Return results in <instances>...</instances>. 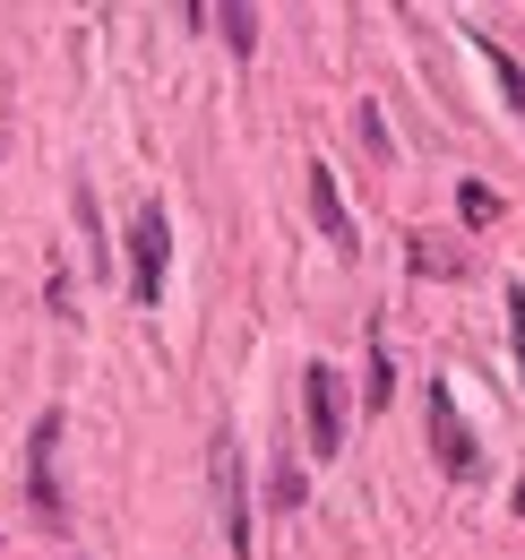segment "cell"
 Instances as JSON below:
<instances>
[{"mask_svg":"<svg viewBox=\"0 0 525 560\" xmlns=\"http://www.w3.org/2000/svg\"><path fill=\"white\" fill-rule=\"evenodd\" d=\"M198 26H215V35H224V44H233V52H259V9H250V0H224V9H190Z\"/></svg>","mask_w":525,"mask_h":560,"instance_id":"52a82bcc","label":"cell"},{"mask_svg":"<svg viewBox=\"0 0 525 560\" xmlns=\"http://www.w3.org/2000/svg\"><path fill=\"white\" fill-rule=\"evenodd\" d=\"M509 337H517V380H525V284H509Z\"/></svg>","mask_w":525,"mask_h":560,"instance_id":"7c38bea8","label":"cell"},{"mask_svg":"<svg viewBox=\"0 0 525 560\" xmlns=\"http://www.w3.org/2000/svg\"><path fill=\"white\" fill-rule=\"evenodd\" d=\"M52 457H61V415H35V431H26V500H35V526L44 535H69V500H61Z\"/></svg>","mask_w":525,"mask_h":560,"instance_id":"7a4b0ae2","label":"cell"},{"mask_svg":"<svg viewBox=\"0 0 525 560\" xmlns=\"http://www.w3.org/2000/svg\"><path fill=\"white\" fill-rule=\"evenodd\" d=\"M405 268H413V277H457L465 250H448V242H422V233H413V242H405Z\"/></svg>","mask_w":525,"mask_h":560,"instance_id":"ba28073f","label":"cell"},{"mask_svg":"<svg viewBox=\"0 0 525 560\" xmlns=\"http://www.w3.org/2000/svg\"><path fill=\"white\" fill-rule=\"evenodd\" d=\"M457 215L482 233V224H500V190H482V182H457Z\"/></svg>","mask_w":525,"mask_h":560,"instance_id":"30bf717a","label":"cell"},{"mask_svg":"<svg viewBox=\"0 0 525 560\" xmlns=\"http://www.w3.org/2000/svg\"><path fill=\"white\" fill-rule=\"evenodd\" d=\"M396 397V362H388V337H380V319H371V380H362V406H388Z\"/></svg>","mask_w":525,"mask_h":560,"instance_id":"9c48e42d","label":"cell"},{"mask_svg":"<svg viewBox=\"0 0 525 560\" xmlns=\"http://www.w3.org/2000/svg\"><path fill=\"white\" fill-rule=\"evenodd\" d=\"M422 415H431V457H440L457 483H465V475H482V440L465 431L457 388H448V380H431V388H422Z\"/></svg>","mask_w":525,"mask_h":560,"instance_id":"3957f363","label":"cell"},{"mask_svg":"<svg viewBox=\"0 0 525 560\" xmlns=\"http://www.w3.org/2000/svg\"><path fill=\"white\" fill-rule=\"evenodd\" d=\"M0 147H9V130H0Z\"/></svg>","mask_w":525,"mask_h":560,"instance_id":"4fadbf2b","label":"cell"},{"mask_svg":"<svg viewBox=\"0 0 525 560\" xmlns=\"http://www.w3.org/2000/svg\"><path fill=\"white\" fill-rule=\"evenodd\" d=\"M302 415H311V457H345V371L302 362Z\"/></svg>","mask_w":525,"mask_h":560,"instance_id":"277c9868","label":"cell"},{"mask_svg":"<svg viewBox=\"0 0 525 560\" xmlns=\"http://www.w3.org/2000/svg\"><path fill=\"white\" fill-rule=\"evenodd\" d=\"M311 215H319V233H328V250H362V233H353V215H345V190H336L328 164H311Z\"/></svg>","mask_w":525,"mask_h":560,"instance_id":"8992f818","label":"cell"},{"mask_svg":"<svg viewBox=\"0 0 525 560\" xmlns=\"http://www.w3.org/2000/svg\"><path fill=\"white\" fill-rule=\"evenodd\" d=\"M164 277H173V215H164V199H138V215H130V293H138V311L164 302Z\"/></svg>","mask_w":525,"mask_h":560,"instance_id":"6da1fadb","label":"cell"},{"mask_svg":"<svg viewBox=\"0 0 525 560\" xmlns=\"http://www.w3.org/2000/svg\"><path fill=\"white\" fill-rule=\"evenodd\" d=\"M474 52H482V61L500 70V86H509V104H517V113H525V70H517V61H509V52H500V44H491V35H474Z\"/></svg>","mask_w":525,"mask_h":560,"instance_id":"8fae6325","label":"cell"},{"mask_svg":"<svg viewBox=\"0 0 525 560\" xmlns=\"http://www.w3.org/2000/svg\"><path fill=\"white\" fill-rule=\"evenodd\" d=\"M207 466H215V509H224V544H233V552H250V500H242V448H233L224 431H215Z\"/></svg>","mask_w":525,"mask_h":560,"instance_id":"5b68a950","label":"cell"}]
</instances>
